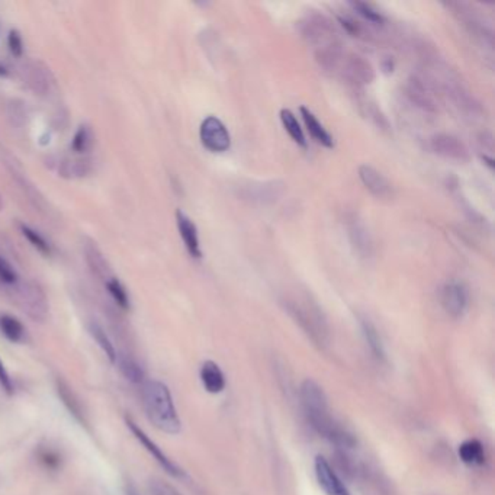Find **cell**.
Listing matches in <instances>:
<instances>
[{
  "instance_id": "16",
  "label": "cell",
  "mask_w": 495,
  "mask_h": 495,
  "mask_svg": "<svg viewBox=\"0 0 495 495\" xmlns=\"http://www.w3.org/2000/svg\"><path fill=\"white\" fill-rule=\"evenodd\" d=\"M362 326V333L365 336V340L370 348V352L373 353V356L380 360L385 359V351H384V344L381 340L380 333L375 329V326L369 322V319H362L360 322Z\"/></svg>"
},
{
  "instance_id": "10",
  "label": "cell",
  "mask_w": 495,
  "mask_h": 495,
  "mask_svg": "<svg viewBox=\"0 0 495 495\" xmlns=\"http://www.w3.org/2000/svg\"><path fill=\"white\" fill-rule=\"evenodd\" d=\"M346 227L348 239H351L355 250L362 257H369L372 253V240L365 224L356 215H351L346 220Z\"/></svg>"
},
{
  "instance_id": "23",
  "label": "cell",
  "mask_w": 495,
  "mask_h": 495,
  "mask_svg": "<svg viewBox=\"0 0 495 495\" xmlns=\"http://www.w3.org/2000/svg\"><path fill=\"white\" fill-rule=\"evenodd\" d=\"M21 229H22V234L28 239V241L31 243L35 249H38V250H40L41 253H44V254H48V253H50V244L44 240L42 236L38 234V232H37L35 229L29 228V227H25V225H22Z\"/></svg>"
},
{
  "instance_id": "9",
  "label": "cell",
  "mask_w": 495,
  "mask_h": 495,
  "mask_svg": "<svg viewBox=\"0 0 495 495\" xmlns=\"http://www.w3.org/2000/svg\"><path fill=\"white\" fill-rule=\"evenodd\" d=\"M359 178L363 186L377 199H387L392 196V185L384 176L381 171H377L372 166L363 164L359 167Z\"/></svg>"
},
{
  "instance_id": "31",
  "label": "cell",
  "mask_w": 495,
  "mask_h": 495,
  "mask_svg": "<svg viewBox=\"0 0 495 495\" xmlns=\"http://www.w3.org/2000/svg\"><path fill=\"white\" fill-rule=\"evenodd\" d=\"M6 74H8L6 69H5V67H2V66H0V76H6Z\"/></svg>"
},
{
  "instance_id": "7",
  "label": "cell",
  "mask_w": 495,
  "mask_h": 495,
  "mask_svg": "<svg viewBox=\"0 0 495 495\" xmlns=\"http://www.w3.org/2000/svg\"><path fill=\"white\" fill-rule=\"evenodd\" d=\"M468 301V290L459 282H450L442 289V305L453 318H459L465 314Z\"/></svg>"
},
{
  "instance_id": "24",
  "label": "cell",
  "mask_w": 495,
  "mask_h": 495,
  "mask_svg": "<svg viewBox=\"0 0 495 495\" xmlns=\"http://www.w3.org/2000/svg\"><path fill=\"white\" fill-rule=\"evenodd\" d=\"M89 131H87L86 127H80L73 138V142H72V149L76 152V153H83L86 152L87 149V145H89Z\"/></svg>"
},
{
  "instance_id": "28",
  "label": "cell",
  "mask_w": 495,
  "mask_h": 495,
  "mask_svg": "<svg viewBox=\"0 0 495 495\" xmlns=\"http://www.w3.org/2000/svg\"><path fill=\"white\" fill-rule=\"evenodd\" d=\"M8 42H9V48H11V51H12L13 55H18V57L22 55V50H23V47H22V38H21V35H19L18 31H11V33H9Z\"/></svg>"
},
{
  "instance_id": "15",
  "label": "cell",
  "mask_w": 495,
  "mask_h": 495,
  "mask_svg": "<svg viewBox=\"0 0 495 495\" xmlns=\"http://www.w3.org/2000/svg\"><path fill=\"white\" fill-rule=\"evenodd\" d=\"M459 457L463 463L467 465H482L485 460V453H484V446L479 440L477 439H470L465 440L459 446Z\"/></svg>"
},
{
  "instance_id": "29",
  "label": "cell",
  "mask_w": 495,
  "mask_h": 495,
  "mask_svg": "<svg viewBox=\"0 0 495 495\" xmlns=\"http://www.w3.org/2000/svg\"><path fill=\"white\" fill-rule=\"evenodd\" d=\"M0 385H2V388L5 389V392L8 395L13 394V384H12V380L9 377V373L6 370V368L4 366L2 360H0Z\"/></svg>"
},
{
  "instance_id": "27",
  "label": "cell",
  "mask_w": 495,
  "mask_h": 495,
  "mask_svg": "<svg viewBox=\"0 0 495 495\" xmlns=\"http://www.w3.org/2000/svg\"><path fill=\"white\" fill-rule=\"evenodd\" d=\"M58 394L62 395L63 402L69 406V410H70L76 417H79V414H80V413H79V405H77V402L73 399V395H72V392L69 391V388L60 385V387H58Z\"/></svg>"
},
{
  "instance_id": "18",
  "label": "cell",
  "mask_w": 495,
  "mask_h": 495,
  "mask_svg": "<svg viewBox=\"0 0 495 495\" xmlns=\"http://www.w3.org/2000/svg\"><path fill=\"white\" fill-rule=\"evenodd\" d=\"M0 331L12 343H19L25 334L23 326L21 324L19 319L8 314L0 315Z\"/></svg>"
},
{
  "instance_id": "1",
  "label": "cell",
  "mask_w": 495,
  "mask_h": 495,
  "mask_svg": "<svg viewBox=\"0 0 495 495\" xmlns=\"http://www.w3.org/2000/svg\"><path fill=\"white\" fill-rule=\"evenodd\" d=\"M300 397L305 416L318 434L338 448L352 449L356 446L353 436L330 416L327 397L322 387L312 380H305L301 385Z\"/></svg>"
},
{
  "instance_id": "26",
  "label": "cell",
  "mask_w": 495,
  "mask_h": 495,
  "mask_svg": "<svg viewBox=\"0 0 495 495\" xmlns=\"http://www.w3.org/2000/svg\"><path fill=\"white\" fill-rule=\"evenodd\" d=\"M150 488H152L153 495H181L176 488H173L171 485H169L167 482L160 481V479L153 481Z\"/></svg>"
},
{
  "instance_id": "11",
  "label": "cell",
  "mask_w": 495,
  "mask_h": 495,
  "mask_svg": "<svg viewBox=\"0 0 495 495\" xmlns=\"http://www.w3.org/2000/svg\"><path fill=\"white\" fill-rule=\"evenodd\" d=\"M176 220H178V228H179V232H181V237H182V240L185 243L186 250L189 251V254L192 257L200 258L202 257V251H200V244H199L196 225L182 211H178Z\"/></svg>"
},
{
  "instance_id": "5",
  "label": "cell",
  "mask_w": 495,
  "mask_h": 495,
  "mask_svg": "<svg viewBox=\"0 0 495 495\" xmlns=\"http://www.w3.org/2000/svg\"><path fill=\"white\" fill-rule=\"evenodd\" d=\"M125 421H127L128 428L132 431V434L137 438V440L144 446L145 450H147V452L161 465V468H163L169 475H171V477H174V478H182V477H183V471L178 467L176 463H174L171 459H169V457L161 452V449L149 438L147 434H145V431H144L141 427L137 426V423H135L132 419L127 417Z\"/></svg>"
},
{
  "instance_id": "2",
  "label": "cell",
  "mask_w": 495,
  "mask_h": 495,
  "mask_svg": "<svg viewBox=\"0 0 495 495\" xmlns=\"http://www.w3.org/2000/svg\"><path fill=\"white\" fill-rule=\"evenodd\" d=\"M142 399L145 413L156 428L167 434L181 433L182 423L176 406L173 404L169 388L160 381H144L142 382Z\"/></svg>"
},
{
  "instance_id": "21",
  "label": "cell",
  "mask_w": 495,
  "mask_h": 495,
  "mask_svg": "<svg viewBox=\"0 0 495 495\" xmlns=\"http://www.w3.org/2000/svg\"><path fill=\"white\" fill-rule=\"evenodd\" d=\"M106 286H108L109 294L115 300V302L118 304L121 308L128 309L130 308V300H128V295H127V290L124 289L121 282L118 279H109Z\"/></svg>"
},
{
  "instance_id": "17",
  "label": "cell",
  "mask_w": 495,
  "mask_h": 495,
  "mask_svg": "<svg viewBox=\"0 0 495 495\" xmlns=\"http://www.w3.org/2000/svg\"><path fill=\"white\" fill-rule=\"evenodd\" d=\"M280 121L286 130V132L289 134V137L292 138L298 145H301V147H307V140H305V135L295 118V115L290 112L289 109H282L280 110Z\"/></svg>"
},
{
  "instance_id": "6",
  "label": "cell",
  "mask_w": 495,
  "mask_h": 495,
  "mask_svg": "<svg viewBox=\"0 0 495 495\" xmlns=\"http://www.w3.org/2000/svg\"><path fill=\"white\" fill-rule=\"evenodd\" d=\"M431 150L445 159L467 161L470 159L468 147L459 138L449 134H438L430 140Z\"/></svg>"
},
{
  "instance_id": "19",
  "label": "cell",
  "mask_w": 495,
  "mask_h": 495,
  "mask_svg": "<svg viewBox=\"0 0 495 495\" xmlns=\"http://www.w3.org/2000/svg\"><path fill=\"white\" fill-rule=\"evenodd\" d=\"M118 363L123 375L127 377L128 381L134 382V384H141L144 382V370L141 369V366L132 360L131 358L127 356H118L116 358V362Z\"/></svg>"
},
{
  "instance_id": "22",
  "label": "cell",
  "mask_w": 495,
  "mask_h": 495,
  "mask_svg": "<svg viewBox=\"0 0 495 495\" xmlns=\"http://www.w3.org/2000/svg\"><path fill=\"white\" fill-rule=\"evenodd\" d=\"M352 8L360 15L363 16L366 21L372 22V23H376V25H380V23H384L385 22V18L377 12L376 9H373L370 5L368 4H363V2H352L351 4Z\"/></svg>"
},
{
  "instance_id": "8",
  "label": "cell",
  "mask_w": 495,
  "mask_h": 495,
  "mask_svg": "<svg viewBox=\"0 0 495 495\" xmlns=\"http://www.w3.org/2000/svg\"><path fill=\"white\" fill-rule=\"evenodd\" d=\"M314 465L318 484L327 495H351L324 456H317Z\"/></svg>"
},
{
  "instance_id": "14",
  "label": "cell",
  "mask_w": 495,
  "mask_h": 495,
  "mask_svg": "<svg viewBox=\"0 0 495 495\" xmlns=\"http://www.w3.org/2000/svg\"><path fill=\"white\" fill-rule=\"evenodd\" d=\"M346 74L352 81L370 83L373 80V69L362 57H352L346 64Z\"/></svg>"
},
{
  "instance_id": "30",
  "label": "cell",
  "mask_w": 495,
  "mask_h": 495,
  "mask_svg": "<svg viewBox=\"0 0 495 495\" xmlns=\"http://www.w3.org/2000/svg\"><path fill=\"white\" fill-rule=\"evenodd\" d=\"M40 457H41V460L47 465V467L51 468V470L57 468L58 465H60V456H58V455L54 453V452H51V450H44V452L41 453Z\"/></svg>"
},
{
  "instance_id": "3",
  "label": "cell",
  "mask_w": 495,
  "mask_h": 495,
  "mask_svg": "<svg viewBox=\"0 0 495 495\" xmlns=\"http://www.w3.org/2000/svg\"><path fill=\"white\" fill-rule=\"evenodd\" d=\"M286 308L301 324V327H304V330L312 336V338L323 341L326 334V323L317 307L308 301L290 300L286 302Z\"/></svg>"
},
{
  "instance_id": "20",
  "label": "cell",
  "mask_w": 495,
  "mask_h": 495,
  "mask_svg": "<svg viewBox=\"0 0 495 495\" xmlns=\"http://www.w3.org/2000/svg\"><path fill=\"white\" fill-rule=\"evenodd\" d=\"M89 331H91L92 337L96 340V343L101 346V348L105 352V355L108 356V359L110 360V363H115V362H116V358H118V355H116L115 347H113L112 341L109 340V337L106 336V333L103 331V329H102L99 324L92 323V324L89 326Z\"/></svg>"
},
{
  "instance_id": "25",
  "label": "cell",
  "mask_w": 495,
  "mask_h": 495,
  "mask_svg": "<svg viewBox=\"0 0 495 495\" xmlns=\"http://www.w3.org/2000/svg\"><path fill=\"white\" fill-rule=\"evenodd\" d=\"M18 280V273L15 269L8 263V261L0 257V282H4L6 285H13Z\"/></svg>"
},
{
  "instance_id": "4",
  "label": "cell",
  "mask_w": 495,
  "mask_h": 495,
  "mask_svg": "<svg viewBox=\"0 0 495 495\" xmlns=\"http://www.w3.org/2000/svg\"><path fill=\"white\" fill-rule=\"evenodd\" d=\"M199 137L203 147L212 153H224L231 145L229 132L217 116H208V118L203 120L200 124Z\"/></svg>"
},
{
  "instance_id": "12",
  "label": "cell",
  "mask_w": 495,
  "mask_h": 495,
  "mask_svg": "<svg viewBox=\"0 0 495 495\" xmlns=\"http://www.w3.org/2000/svg\"><path fill=\"white\" fill-rule=\"evenodd\" d=\"M200 381L203 388H205L210 394H220L225 388V376L221 368L212 360H207L202 365Z\"/></svg>"
},
{
  "instance_id": "13",
  "label": "cell",
  "mask_w": 495,
  "mask_h": 495,
  "mask_svg": "<svg viewBox=\"0 0 495 495\" xmlns=\"http://www.w3.org/2000/svg\"><path fill=\"white\" fill-rule=\"evenodd\" d=\"M301 116H302V120H304V123H305V127H307L308 132L312 135V138H314L317 142H319L322 145H324V147L331 149L333 145H334L333 137H331L330 132L323 127V124L317 120V116H315L309 109H307L305 106H301Z\"/></svg>"
},
{
  "instance_id": "32",
  "label": "cell",
  "mask_w": 495,
  "mask_h": 495,
  "mask_svg": "<svg viewBox=\"0 0 495 495\" xmlns=\"http://www.w3.org/2000/svg\"><path fill=\"white\" fill-rule=\"evenodd\" d=\"M128 495H137V492L132 491V489H130V491H128Z\"/></svg>"
}]
</instances>
